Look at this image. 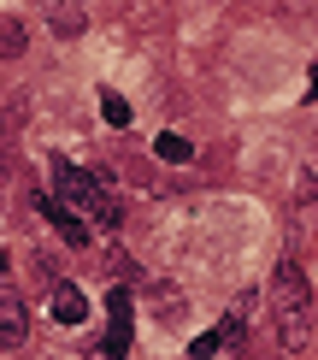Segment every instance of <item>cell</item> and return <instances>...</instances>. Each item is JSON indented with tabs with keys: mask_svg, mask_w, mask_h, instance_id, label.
<instances>
[{
	"mask_svg": "<svg viewBox=\"0 0 318 360\" xmlns=\"http://www.w3.org/2000/svg\"><path fill=\"white\" fill-rule=\"evenodd\" d=\"M307 302H312L307 272H300L295 260H283L277 272H271V313H277L283 349H300V337H307Z\"/></svg>",
	"mask_w": 318,
	"mask_h": 360,
	"instance_id": "obj_1",
	"label": "cell"
},
{
	"mask_svg": "<svg viewBox=\"0 0 318 360\" xmlns=\"http://www.w3.org/2000/svg\"><path fill=\"white\" fill-rule=\"evenodd\" d=\"M53 195L71 207V213H88V219H100L106 231H118V207L106 201V189H100L95 172L71 166V160H53Z\"/></svg>",
	"mask_w": 318,
	"mask_h": 360,
	"instance_id": "obj_2",
	"label": "cell"
},
{
	"mask_svg": "<svg viewBox=\"0 0 318 360\" xmlns=\"http://www.w3.org/2000/svg\"><path fill=\"white\" fill-rule=\"evenodd\" d=\"M130 290L118 283V290H106V342H100V354L106 360H124L130 354Z\"/></svg>",
	"mask_w": 318,
	"mask_h": 360,
	"instance_id": "obj_3",
	"label": "cell"
},
{
	"mask_svg": "<svg viewBox=\"0 0 318 360\" xmlns=\"http://www.w3.org/2000/svg\"><path fill=\"white\" fill-rule=\"evenodd\" d=\"M36 207H41V219H48V224H53L59 236H65L71 248H83V243H88V224H83L77 213H71V207L59 201V195H36Z\"/></svg>",
	"mask_w": 318,
	"mask_h": 360,
	"instance_id": "obj_4",
	"label": "cell"
},
{
	"mask_svg": "<svg viewBox=\"0 0 318 360\" xmlns=\"http://www.w3.org/2000/svg\"><path fill=\"white\" fill-rule=\"evenodd\" d=\"M53 319L59 325H83L88 319V302H83L77 283H53Z\"/></svg>",
	"mask_w": 318,
	"mask_h": 360,
	"instance_id": "obj_5",
	"label": "cell"
},
{
	"mask_svg": "<svg viewBox=\"0 0 318 360\" xmlns=\"http://www.w3.org/2000/svg\"><path fill=\"white\" fill-rule=\"evenodd\" d=\"M24 331H29V313H24V302L0 290V342H24Z\"/></svg>",
	"mask_w": 318,
	"mask_h": 360,
	"instance_id": "obj_6",
	"label": "cell"
},
{
	"mask_svg": "<svg viewBox=\"0 0 318 360\" xmlns=\"http://www.w3.org/2000/svg\"><path fill=\"white\" fill-rule=\"evenodd\" d=\"M154 154H159V160H171V166H183V160H194V148H189V136H177V130H165V136L154 142Z\"/></svg>",
	"mask_w": 318,
	"mask_h": 360,
	"instance_id": "obj_7",
	"label": "cell"
},
{
	"mask_svg": "<svg viewBox=\"0 0 318 360\" xmlns=\"http://www.w3.org/2000/svg\"><path fill=\"white\" fill-rule=\"evenodd\" d=\"M100 118H106L112 130H124V124H130V101L112 95V89H100Z\"/></svg>",
	"mask_w": 318,
	"mask_h": 360,
	"instance_id": "obj_8",
	"label": "cell"
},
{
	"mask_svg": "<svg viewBox=\"0 0 318 360\" xmlns=\"http://www.w3.org/2000/svg\"><path fill=\"white\" fill-rule=\"evenodd\" d=\"M0 53H24V24H0Z\"/></svg>",
	"mask_w": 318,
	"mask_h": 360,
	"instance_id": "obj_9",
	"label": "cell"
},
{
	"mask_svg": "<svg viewBox=\"0 0 318 360\" xmlns=\"http://www.w3.org/2000/svg\"><path fill=\"white\" fill-rule=\"evenodd\" d=\"M218 337H224V342H241V337H248V313H241V307H236V313H230V319H224V331H218Z\"/></svg>",
	"mask_w": 318,
	"mask_h": 360,
	"instance_id": "obj_10",
	"label": "cell"
},
{
	"mask_svg": "<svg viewBox=\"0 0 318 360\" xmlns=\"http://www.w3.org/2000/svg\"><path fill=\"white\" fill-rule=\"evenodd\" d=\"M218 349H224V337H218V331H206V337H194V342H189V354H194V360H206V354H218Z\"/></svg>",
	"mask_w": 318,
	"mask_h": 360,
	"instance_id": "obj_11",
	"label": "cell"
},
{
	"mask_svg": "<svg viewBox=\"0 0 318 360\" xmlns=\"http://www.w3.org/2000/svg\"><path fill=\"white\" fill-rule=\"evenodd\" d=\"M53 30H59V36H77V30H83V18H77V12H59V18H53Z\"/></svg>",
	"mask_w": 318,
	"mask_h": 360,
	"instance_id": "obj_12",
	"label": "cell"
},
{
	"mask_svg": "<svg viewBox=\"0 0 318 360\" xmlns=\"http://www.w3.org/2000/svg\"><path fill=\"white\" fill-rule=\"evenodd\" d=\"M6 184H12V148L0 142V189H6Z\"/></svg>",
	"mask_w": 318,
	"mask_h": 360,
	"instance_id": "obj_13",
	"label": "cell"
},
{
	"mask_svg": "<svg viewBox=\"0 0 318 360\" xmlns=\"http://www.w3.org/2000/svg\"><path fill=\"white\" fill-rule=\"evenodd\" d=\"M6 266H12V254H6V248H0V272H6Z\"/></svg>",
	"mask_w": 318,
	"mask_h": 360,
	"instance_id": "obj_14",
	"label": "cell"
},
{
	"mask_svg": "<svg viewBox=\"0 0 318 360\" xmlns=\"http://www.w3.org/2000/svg\"><path fill=\"white\" fill-rule=\"evenodd\" d=\"M312 95H318V59H312Z\"/></svg>",
	"mask_w": 318,
	"mask_h": 360,
	"instance_id": "obj_15",
	"label": "cell"
}]
</instances>
